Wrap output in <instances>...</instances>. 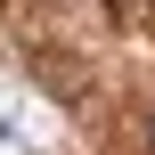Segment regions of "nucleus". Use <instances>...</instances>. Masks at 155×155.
<instances>
[{
  "instance_id": "f257e3e1",
  "label": "nucleus",
  "mask_w": 155,
  "mask_h": 155,
  "mask_svg": "<svg viewBox=\"0 0 155 155\" xmlns=\"http://www.w3.org/2000/svg\"><path fill=\"white\" fill-rule=\"evenodd\" d=\"M147 139H155V131H147Z\"/></svg>"
}]
</instances>
